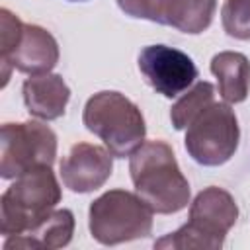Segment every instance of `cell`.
I'll use <instances>...</instances> for the list:
<instances>
[{
    "label": "cell",
    "mask_w": 250,
    "mask_h": 250,
    "mask_svg": "<svg viewBox=\"0 0 250 250\" xmlns=\"http://www.w3.org/2000/svg\"><path fill=\"white\" fill-rule=\"evenodd\" d=\"M135 193L158 215H172L188 207L189 182L182 174L172 146L146 141L129 156Z\"/></svg>",
    "instance_id": "1"
},
{
    "label": "cell",
    "mask_w": 250,
    "mask_h": 250,
    "mask_svg": "<svg viewBox=\"0 0 250 250\" xmlns=\"http://www.w3.org/2000/svg\"><path fill=\"white\" fill-rule=\"evenodd\" d=\"M238 219V205L234 197L217 186L201 189L189 205V221L178 230L158 238L154 248H223L227 232Z\"/></svg>",
    "instance_id": "2"
},
{
    "label": "cell",
    "mask_w": 250,
    "mask_h": 250,
    "mask_svg": "<svg viewBox=\"0 0 250 250\" xmlns=\"http://www.w3.org/2000/svg\"><path fill=\"white\" fill-rule=\"evenodd\" d=\"M82 123L104 141L115 158L131 156L146 137V123L139 105L115 90H102L88 98Z\"/></svg>",
    "instance_id": "3"
},
{
    "label": "cell",
    "mask_w": 250,
    "mask_h": 250,
    "mask_svg": "<svg viewBox=\"0 0 250 250\" xmlns=\"http://www.w3.org/2000/svg\"><path fill=\"white\" fill-rule=\"evenodd\" d=\"M62 191L51 166H37L18 176L0 197V230L4 236L23 234L45 221Z\"/></svg>",
    "instance_id": "4"
},
{
    "label": "cell",
    "mask_w": 250,
    "mask_h": 250,
    "mask_svg": "<svg viewBox=\"0 0 250 250\" xmlns=\"http://www.w3.org/2000/svg\"><path fill=\"white\" fill-rule=\"evenodd\" d=\"M152 209L125 189H109L90 203L88 229L96 242L115 246L146 238L152 230Z\"/></svg>",
    "instance_id": "5"
},
{
    "label": "cell",
    "mask_w": 250,
    "mask_h": 250,
    "mask_svg": "<svg viewBox=\"0 0 250 250\" xmlns=\"http://www.w3.org/2000/svg\"><path fill=\"white\" fill-rule=\"evenodd\" d=\"M240 141V127L229 104L211 102L186 127V150L201 166L229 162Z\"/></svg>",
    "instance_id": "6"
},
{
    "label": "cell",
    "mask_w": 250,
    "mask_h": 250,
    "mask_svg": "<svg viewBox=\"0 0 250 250\" xmlns=\"http://www.w3.org/2000/svg\"><path fill=\"white\" fill-rule=\"evenodd\" d=\"M57 135L41 121L4 123L0 135V176L16 180L37 166H53Z\"/></svg>",
    "instance_id": "7"
},
{
    "label": "cell",
    "mask_w": 250,
    "mask_h": 250,
    "mask_svg": "<svg viewBox=\"0 0 250 250\" xmlns=\"http://www.w3.org/2000/svg\"><path fill=\"white\" fill-rule=\"evenodd\" d=\"M139 70L150 88L164 98L184 94L197 78V66L191 57L168 45H148L141 49Z\"/></svg>",
    "instance_id": "8"
},
{
    "label": "cell",
    "mask_w": 250,
    "mask_h": 250,
    "mask_svg": "<svg viewBox=\"0 0 250 250\" xmlns=\"http://www.w3.org/2000/svg\"><path fill=\"white\" fill-rule=\"evenodd\" d=\"M59 62V43L41 25L23 23L20 37L8 53H2V86L10 78V68L23 74L51 72Z\"/></svg>",
    "instance_id": "9"
},
{
    "label": "cell",
    "mask_w": 250,
    "mask_h": 250,
    "mask_svg": "<svg viewBox=\"0 0 250 250\" xmlns=\"http://www.w3.org/2000/svg\"><path fill=\"white\" fill-rule=\"evenodd\" d=\"M111 152L90 143H76L61 160V178L64 188L74 193L100 189L113 172Z\"/></svg>",
    "instance_id": "10"
},
{
    "label": "cell",
    "mask_w": 250,
    "mask_h": 250,
    "mask_svg": "<svg viewBox=\"0 0 250 250\" xmlns=\"http://www.w3.org/2000/svg\"><path fill=\"white\" fill-rule=\"evenodd\" d=\"M23 104L33 117L53 121L59 119L70 100V88L61 74H31L21 86Z\"/></svg>",
    "instance_id": "11"
},
{
    "label": "cell",
    "mask_w": 250,
    "mask_h": 250,
    "mask_svg": "<svg viewBox=\"0 0 250 250\" xmlns=\"http://www.w3.org/2000/svg\"><path fill=\"white\" fill-rule=\"evenodd\" d=\"M74 234V215L70 209H55L45 221L23 234L6 236L4 248H64Z\"/></svg>",
    "instance_id": "12"
},
{
    "label": "cell",
    "mask_w": 250,
    "mask_h": 250,
    "mask_svg": "<svg viewBox=\"0 0 250 250\" xmlns=\"http://www.w3.org/2000/svg\"><path fill=\"white\" fill-rule=\"evenodd\" d=\"M211 72L227 104H240L250 92V61L238 51H221L211 59Z\"/></svg>",
    "instance_id": "13"
},
{
    "label": "cell",
    "mask_w": 250,
    "mask_h": 250,
    "mask_svg": "<svg viewBox=\"0 0 250 250\" xmlns=\"http://www.w3.org/2000/svg\"><path fill=\"white\" fill-rule=\"evenodd\" d=\"M211 102H215V86L211 82H197L186 94L172 105L170 109V121L176 131H182L189 125V121Z\"/></svg>",
    "instance_id": "14"
},
{
    "label": "cell",
    "mask_w": 250,
    "mask_h": 250,
    "mask_svg": "<svg viewBox=\"0 0 250 250\" xmlns=\"http://www.w3.org/2000/svg\"><path fill=\"white\" fill-rule=\"evenodd\" d=\"M119 10L137 20H148L160 25H172L178 0H115Z\"/></svg>",
    "instance_id": "15"
},
{
    "label": "cell",
    "mask_w": 250,
    "mask_h": 250,
    "mask_svg": "<svg viewBox=\"0 0 250 250\" xmlns=\"http://www.w3.org/2000/svg\"><path fill=\"white\" fill-rule=\"evenodd\" d=\"M221 21L229 37L250 41V0H225Z\"/></svg>",
    "instance_id": "16"
},
{
    "label": "cell",
    "mask_w": 250,
    "mask_h": 250,
    "mask_svg": "<svg viewBox=\"0 0 250 250\" xmlns=\"http://www.w3.org/2000/svg\"><path fill=\"white\" fill-rule=\"evenodd\" d=\"M68 2H86V0H68Z\"/></svg>",
    "instance_id": "17"
}]
</instances>
